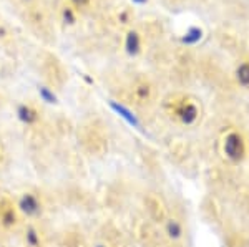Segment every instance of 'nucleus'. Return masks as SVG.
Listing matches in <instances>:
<instances>
[{
    "instance_id": "1a4fd4ad",
    "label": "nucleus",
    "mask_w": 249,
    "mask_h": 247,
    "mask_svg": "<svg viewBox=\"0 0 249 247\" xmlns=\"http://www.w3.org/2000/svg\"><path fill=\"white\" fill-rule=\"evenodd\" d=\"M166 234L170 236L171 239H179L183 234V228L181 224H179L178 221H175V219H170L166 224Z\"/></svg>"
},
{
    "instance_id": "9d476101",
    "label": "nucleus",
    "mask_w": 249,
    "mask_h": 247,
    "mask_svg": "<svg viewBox=\"0 0 249 247\" xmlns=\"http://www.w3.org/2000/svg\"><path fill=\"white\" fill-rule=\"evenodd\" d=\"M25 242L29 247H38L40 246V234L35 228H29L25 231Z\"/></svg>"
},
{
    "instance_id": "2eb2a0df",
    "label": "nucleus",
    "mask_w": 249,
    "mask_h": 247,
    "mask_svg": "<svg viewBox=\"0 0 249 247\" xmlns=\"http://www.w3.org/2000/svg\"><path fill=\"white\" fill-rule=\"evenodd\" d=\"M133 2H135V3H144L146 0H133Z\"/></svg>"
},
{
    "instance_id": "f03ea898",
    "label": "nucleus",
    "mask_w": 249,
    "mask_h": 247,
    "mask_svg": "<svg viewBox=\"0 0 249 247\" xmlns=\"http://www.w3.org/2000/svg\"><path fill=\"white\" fill-rule=\"evenodd\" d=\"M18 211L29 217H34L42 211V202L34 193H25L18 199Z\"/></svg>"
},
{
    "instance_id": "39448f33",
    "label": "nucleus",
    "mask_w": 249,
    "mask_h": 247,
    "mask_svg": "<svg viewBox=\"0 0 249 247\" xmlns=\"http://www.w3.org/2000/svg\"><path fill=\"white\" fill-rule=\"evenodd\" d=\"M17 116H18L20 121L25 123V125H34V123L38 119L37 111L29 105H20L17 108Z\"/></svg>"
},
{
    "instance_id": "7ed1b4c3",
    "label": "nucleus",
    "mask_w": 249,
    "mask_h": 247,
    "mask_svg": "<svg viewBox=\"0 0 249 247\" xmlns=\"http://www.w3.org/2000/svg\"><path fill=\"white\" fill-rule=\"evenodd\" d=\"M178 115L184 125H193V123L198 119L199 113H198V108H196L193 103H186V105H183L181 108L178 110Z\"/></svg>"
},
{
    "instance_id": "0eeeda50",
    "label": "nucleus",
    "mask_w": 249,
    "mask_h": 247,
    "mask_svg": "<svg viewBox=\"0 0 249 247\" xmlns=\"http://www.w3.org/2000/svg\"><path fill=\"white\" fill-rule=\"evenodd\" d=\"M201 38H203V30L199 29V27H191V29L184 33L183 43H186V45H195V43H198Z\"/></svg>"
},
{
    "instance_id": "4468645a",
    "label": "nucleus",
    "mask_w": 249,
    "mask_h": 247,
    "mask_svg": "<svg viewBox=\"0 0 249 247\" xmlns=\"http://www.w3.org/2000/svg\"><path fill=\"white\" fill-rule=\"evenodd\" d=\"M71 2H73V3H83L85 0H71Z\"/></svg>"
},
{
    "instance_id": "423d86ee",
    "label": "nucleus",
    "mask_w": 249,
    "mask_h": 247,
    "mask_svg": "<svg viewBox=\"0 0 249 247\" xmlns=\"http://www.w3.org/2000/svg\"><path fill=\"white\" fill-rule=\"evenodd\" d=\"M110 106L116 111V113L120 115V116H122V118L124 119V121L128 123V125H131L133 128H140V121L136 119V116H135V115L131 113V111L128 110V108H124L123 105H118V103H115V101H111V103H110Z\"/></svg>"
},
{
    "instance_id": "f8f14e48",
    "label": "nucleus",
    "mask_w": 249,
    "mask_h": 247,
    "mask_svg": "<svg viewBox=\"0 0 249 247\" xmlns=\"http://www.w3.org/2000/svg\"><path fill=\"white\" fill-rule=\"evenodd\" d=\"M0 219H2V224L5 226V228H10V226L15 224V221H17V216H15V211L14 209H5L2 213V216H0Z\"/></svg>"
},
{
    "instance_id": "f257e3e1",
    "label": "nucleus",
    "mask_w": 249,
    "mask_h": 247,
    "mask_svg": "<svg viewBox=\"0 0 249 247\" xmlns=\"http://www.w3.org/2000/svg\"><path fill=\"white\" fill-rule=\"evenodd\" d=\"M223 151L226 154L228 159L238 163L244 158V151H246V146H244V139L239 133L232 131V133H228L226 138H224L223 143Z\"/></svg>"
},
{
    "instance_id": "20e7f679",
    "label": "nucleus",
    "mask_w": 249,
    "mask_h": 247,
    "mask_svg": "<svg viewBox=\"0 0 249 247\" xmlns=\"http://www.w3.org/2000/svg\"><path fill=\"white\" fill-rule=\"evenodd\" d=\"M124 49H126V53L128 55H136L142 49V38H140L138 32L131 30L128 32L126 35V40H124Z\"/></svg>"
},
{
    "instance_id": "6e6552de",
    "label": "nucleus",
    "mask_w": 249,
    "mask_h": 247,
    "mask_svg": "<svg viewBox=\"0 0 249 247\" xmlns=\"http://www.w3.org/2000/svg\"><path fill=\"white\" fill-rule=\"evenodd\" d=\"M236 80L241 86H249V63H241L236 70Z\"/></svg>"
},
{
    "instance_id": "9b49d317",
    "label": "nucleus",
    "mask_w": 249,
    "mask_h": 247,
    "mask_svg": "<svg viewBox=\"0 0 249 247\" xmlns=\"http://www.w3.org/2000/svg\"><path fill=\"white\" fill-rule=\"evenodd\" d=\"M38 95H40V98H42V101L50 103V105H55V103L58 101L57 95H55L50 88H47V86H40V88H38Z\"/></svg>"
},
{
    "instance_id": "dca6fc26",
    "label": "nucleus",
    "mask_w": 249,
    "mask_h": 247,
    "mask_svg": "<svg viewBox=\"0 0 249 247\" xmlns=\"http://www.w3.org/2000/svg\"><path fill=\"white\" fill-rule=\"evenodd\" d=\"M96 247H105V246H96Z\"/></svg>"
},
{
    "instance_id": "ddd939ff",
    "label": "nucleus",
    "mask_w": 249,
    "mask_h": 247,
    "mask_svg": "<svg viewBox=\"0 0 249 247\" xmlns=\"http://www.w3.org/2000/svg\"><path fill=\"white\" fill-rule=\"evenodd\" d=\"M65 20H68V23H73L75 22V15H73V12H71V9H65Z\"/></svg>"
}]
</instances>
